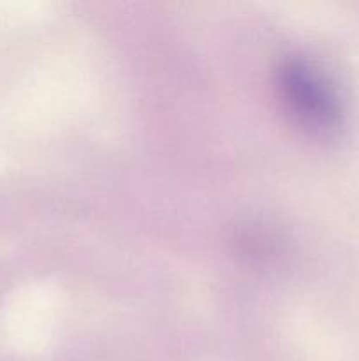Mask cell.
<instances>
[{
	"label": "cell",
	"instance_id": "1",
	"mask_svg": "<svg viewBox=\"0 0 359 361\" xmlns=\"http://www.w3.org/2000/svg\"><path fill=\"white\" fill-rule=\"evenodd\" d=\"M284 88L292 111L306 129L331 134L341 123V106L329 83L305 63L284 69Z\"/></svg>",
	"mask_w": 359,
	"mask_h": 361
}]
</instances>
